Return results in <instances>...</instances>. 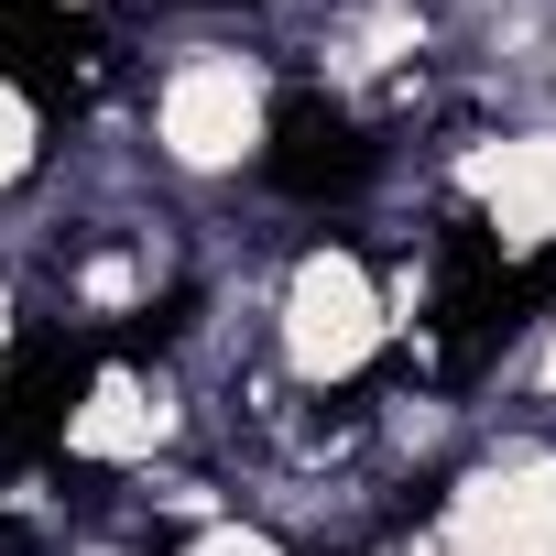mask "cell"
I'll use <instances>...</instances> for the list:
<instances>
[{
	"label": "cell",
	"instance_id": "obj_6",
	"mask_svg": "<svg viewBox=\"0 0 556 556\" xmlns=\"http://www.w3.org/2000/svg\"><path fill=\"white\" fill-rule=\"evenodd\" d=\"M34 153H45V121H34V99H23L12 77H0V186H23Z\"/></svg>",
	"mask_w": 556,
	"mask_h": 556
},
{
	"label": "cell",
	"instance_id": "obj_8",
	"mask_svg": "<svg viewBox=\"0 0 556 556\" xmlns=\"http://www.w3.org/2000/svg\"><path fill=\"white\" fill-rule=\"evenodd\" d=\"M545 393H556V328H545Z\"/></svg>",
	"mask_w": 556,
	"mask_h": 556
},
{
	"label": "cell",
	"instance_id": "obj_3",
	"mask_svg": "<svg viewBox=\"0 0 556 556\" xmlns=\"http://www.w3.org/2000/svg\"><path fill=\"white\" fill-rule=\"evenodd\" d=\"M437 556H556V458H502L458 491Z\"/></svg>",
	"mask_w": 556,
	"mask_h": 556
},
{
	"label": "cell",
	"instance_id": "obj_4",
	"mask_svg": "<svg viewBox=\"0 0 556 556\" xmlns=\"http://www.w3.org/2000/svg\"><path fill=\"white\" fill-rule=\"evenodd\" d=\"M469 197H480V229L502 251H545L556 240V131H502L469 153Z\"/></svg>",
	"mask_w": 556,
	"mask_h": 556
},
{
	"label": "cell",
	"instance_id": "obj_1",
	"mask_svg": "<svg viewBox=\"0 0 556 556\" xmlns=\"http://www.w3.org/2000/svg\"><path fill=\"white\" fill-rule=\"evenodd\" d=\"M382 295H371V273L350 262V251H306L295 262V285H285V361H295V382H350V371H371V350H382Z\"/></svg>",
	"mask_w": 556,
	"mask_h": 556
},
{
	"label": "cell",
	"instance_id": "obj_7",
	"mask_svg": "<svg viewBox=\"0 0 556 556\" xmlns=\"http://www.w3.org/2000/svg\"><path fill=\"white\" fill-rule=\"evenodd\" d=\"M186 556H285V545H273L262 523H218V534H197Z\"/></svg>",
	"mask_w": 556,
	"mask_h": 556
},
{
	"label": "cell",
	"instance_id": "obj_5",
	"mask_svg": "<svg viewBox=\"0 0 556 556\" xmlns=\"http://www.w3.org/2000/svg\"><path fill=\"white\" fill-rule=\"evenodd\" d=\"M164 426H175V404H164L153 382L110 371V382L66 415V458H110V469H121V458H153V447H164Z\"/></svg>",
	"mask_w": 556,
	"mask_h": 556
},
{
	"label": "cell",
	"instance_id": "obj_2",
	"mask_svg": "<svg viewBox=\"0 0 556 556\" xmlns=\"http://www.w3.org/2000/svg\"><path fill=\"white\" fill-rule=\"evenodd\" d=\"M153 142L186 164V175H218V164H251L262 153V66L251 55H186L153 99Z\"/></svg>",
	"mask_w": 556,
	"mask_h": 556
}]
</instances>
